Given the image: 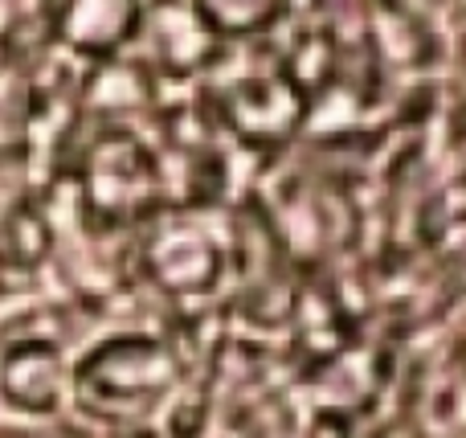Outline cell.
<instances>
[{
  "mask_svg": "<svg viewBox=\"0 0 466 438\" xmlns=\"http://www.w3.org/2000/svg\"><path fill=\"white\" fill-rule=\"evenodd\" d=\"M307 438H352V423H348L344 410L328 406V410H319V414H315V423H311V431H307Z\"/></svg>",
  "mask_w": 466,
  "mask_h": 438,
  "instance_id": "30bf717a",
  "label": "cell"
},
{
  "mask_svg": "<svg viewBox=\"0 0 466 438\" xmlns=\"http://www.w3.org/2000/svg\"><path fill=\"white\" fill-rule=\"evenodd\" d=\"M369 438H434V434L421 423H413V418H389V423H380Z\"/></svg>",
  "mask_w": 466,
  "mask_h": 438,
  "instance_id": "7c38bea8",
  "label": "cell"
},
{
  "mask_svg": "<svg viewBox=\"0 0 466 438\" xmlns=\"http://www.w3.org/2000/svg\"><path fill=\"white\" fill-rule=\"evenodd\" d=\"M221 246L201 226H164L144 242V270L164 295H205L221 279Z\"/></svg>",
  "mask_w": 466,
  "mask_h": 438,
  "instance_id": "8992f818",
  "label": "cell"
},
{
  "mask_svg": "<svg viewBox=\"0 0 466 438\" xmlns=\"http://www.w3.org/2000/svg\"><path fill=\"white\" fill-rule=\"evenodd\" d=\"M147 0H49L54 37L86 62L119 57L139 37Z\"/></svg>",
  "mask_w": 466,
  "mask_h": 438,
  "instance_id": "5b68a950",
  "label": "cell"
},
{
  "mask_svg": "<svg viewBox=\"0 0 466 438\" xmlns=\"http://www.w3.org/2000/svg\"><path fill=\"white\" fill-rule=\"evenodd\" d=\"M311 98L287 74L279 54L226 78L213 90V115L246 148H282L303 136Z\"/></svg>",
  "mask_w": 466,
  "mask_h": 438,
  "instance_id": "3957f363",
  "label": "cell"
},
{
  "mask_svg": "<svg viewBox=\"0 0 466 438\" xmlns=\"http://www.w3.org/2000/svg\"><path fill=\"white\" fill-rule=\"evenodd\" d=\"M311 5L319 8L323 16H328L331 29H339V21H348V16L364 21V8H369V0H311Z\"/></svg>",
  "mask_w": 466,
  "mask_h": 438,
  "instance_id": "8fae6325",
  "label": "cell"
},
{
  "mask_svg": "<svg viewBox=\"0 0 466 438\" xmlns=\"http://www.w3.org/2000/svg\"><path fill=\"white\" fill-rule=\"evenodd\" d=\"M221 46L229 41H262L290 16L295 0H188Z\"/></svg>",
  "mask_w": 466,
  "mask_h": 438,
  "instance_id": "9c48e42d",
  "label": "cell"
},
{
  "mask_svg": "<svg viewBox=\"0 0 466 438\" xmlns=\"http://www.w3.org/2000/svg\"><path fill=\"white\" fill-rule=\"evenodd\" d=\"M78 188L86 209L106 226H131L147 218L164 197V168L156 152L127 127H106L90 139L78 164Z\"/></svg>",
  "mask_w": 466,
  "mask_h": 438,
  "instance_id": "7a4b0ae2",
  "label": "cell"
},
{
  "mask_svg": "<svg viewBox=\"0 0 466 438\" xmlns=\"http://www.w3.org/2000/svg\"><path fill=\"white\" fill-rule=\"evenodd\" d=\"M136 41L147 46V70L172 74V78L213 70L221 57V41L213 37V29L197 16L188 0H152L144 8V25H139Z\"/></svg>",
  "mask_w": 466,
  "mask_h": 438,
  "instance_id": "277c9868",
  "label": "cell"
},
{
  "mask_svg": "<svg viewBox=\"0 0 466 438\" xmlns=\"http://www.w3.org/2000/svg\"><path fill=\"white\" fill-rule=\"evenodd\" d=\"M62 385H66L62 352L46 341L16 344L5 357V365H0V398L16 410H29V414L57 410Z\"/></svg>",
  "mask_w": 466,
  "mask_h": 438,
  "instance_id": "52a82bcc",
  "label": "cell"
},
{
  "mask_svg": "<svg viewBox=\"0 0 466 438\" xmlns=\"http://www.w3.org/2000/svg\"><path fill=\"white\" fill-rule=\"evenodd\" d=\"M86 107L98 115H127L144 111L156 98V74L144 62H127V57H106L95 62V74L86 78Z\"/></svg>",
  "mask_w": 466,
  "mask_h": 438,
  "instance_id": "ba28073f",
  "label": "cell"
},
{
  "mask_svg": "<svg viewBox=\"0 0 466 438\" xmlns=\"http://www.w3.org/2000/svg\"><path fill=\"white\" fill-rule=\"evenodd\" d=\"M180 382V361L156 336H115L74 369V402L98 423H139Z\"/></svg>",
  "mask_w": 466,
  "mask_h": 438,
  "instance_id": "6da1fadb",
  "label": "cell"
}]
</instances>
